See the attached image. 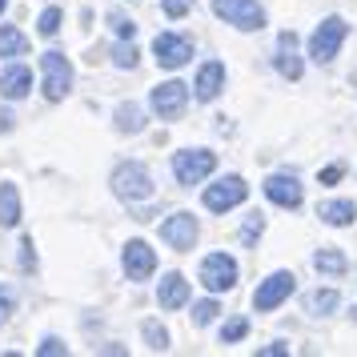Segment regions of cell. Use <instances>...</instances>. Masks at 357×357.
Segmentation results:
<instances>
[{"mask_svg":"<svg viewBox=\"0 0 357 357\" xmlns=\"http://www.w3.org/2000/svg\"><path fill=\"white\" fill-rule=\"evenodd\" d=\"M113 193L121 197V201H149V197H153V177H149V169L141 161L121 165L113 173Z\"/></svg>","mask_w":357,"mask_h":357,"instance_id":"2","label":"cell"},{"mask_svg":"<svg viewBox=\"0 0 357 357\" xmlns=\"http://www.w3.org/2000/svg\"><path fill=\"white\" fill-rule=\"evenodd\" d=\"M273 354H289V349H285L281 341H273V345H265V349H261V357H273Z\"/></svg>","mask_w":357,"mask_h":357,"instance_id":"36","label":"cell"},{"mask_svg":"<svg viewBox=\"0 0 357 357\" xmlns=\"http://www.w3.org/2000/svg\"><path fill=\"white\" fill-rule=\"evenodd\" d=\"M245 197H249V185H245L241 177H225V181H217V185L205 189V209L225 213V209H233V205H241Z\"/></svg>","mask_w":357,"mask_h":357,"instance_id":"9","label":"cell"},{"mask_svg":"<svg viewBox=\"0 0 357 357\" xmlns=\"http://www.w3.org/2000/svg\"><path fill=\"white\" fill-rule=\"evenodd\" d=\"M113 61H116V68H132L137 65V45L132 40H121L113 49Z\"/></svg>","mask_w":357,"mask_h":357,"instance_id":"26","label":"cell"},{"mask_svg":"<svg viewBox=\"0 0 357 357\" xmlns=\"http://www.w3.org/2000/svg\"><path fill=\"white\" fill-rule=\"evenodd\" d=\"M213 169H217V157H213L209 149H185V153L173 157V177L181 185H201Z\"/></svg>","mask_w":357,"mask_h":357,"instance_id":"4","label":"cell"},{"mask_svg":"<svg viewBox=\"0 0 357 357\" xmlns=\"http://www.w3.org/2000/svg\"><path fill=\"white\" fill-rule=\"evenodd\" d=\"M277 73L285 77V81H297L301 77V56H297V33H285L277 36Z\"/></svg>","mask_w":357,"mask_h":357,"instance_id":"14","label":"cell"},{"mask_svg":"<svg viewBox=\"0 0 357 357\" xmlns=\"http://www.w3.org/2000/svg\"><path fill=\"white\" fill-rule=\"evenodd\" d=\"M213 13L225 24H233V29H245V33L265 29V8L257 0H213Z\"/></svg>","mask_w":357,"mask_h":357,"instance_id":"1","label":"cell"},{"mask_svg":"<svg viewBox=\"0 0 357 357\" xmlns=\"http://www.w3.org/2000/svg\"><path fill=\"white\" fill-rule=\"evenodd\" d=\"M109 24H113V33L121 36V40H132V33H137V24H132L125 13H109Z\"/></svg>","mask_w":357,"mask_h":357,"instance_id":"28","label":"cell"},{"mask_svg":"<svg viewBox=\"0 0 357 357\" xmlns=\"http://www.w3.org/2000/svg\"><path fill=\"white\" fill-rule=\"evenodd\" d=\"M29 89H33V73L24 65H8L4 73H0V93L8 100H20V97H29Z\"/></svg>","mask_w":357,"mask_h":357,"instance_id":"17","label":"cell"},{"mask_svg":"<svg viewBox=\"0 0 357 357\" xmlns=\"http://www.w3.org/2000/svg\"><path fill=\"white\" fill-rule=\"evenodd\" d=\"M333 309H337V289H317L305 297V313H313V317H325Z\"/></svg>","mask_w":357,"mask_h":357,"instance_id":"21","label":"cell"},{"mask_svg":"<svg viewBox=\"0 0 357 357\" xmlns=\"http://www.w3.org/2000/svg\"><path fill=\"white\" fill-rule=\"evenodd\" d=\"M116 129H121V132H141V129H145L141 109H137V105H121V109H116Z\"/></svg>","mask_w":357,"mask_h":357,"instance_id":"23","label":"cell"},{"mask_svg":"<svg viewBox=\"0 0 357 357\" xmlns=\"http://www.w3.org/2000/svg\"><path fill=\"white\" fill-rule=\"evenodd\" d=\"M313 265H317V273L341 277V273H345V253H337V249H321V253L313 257Z\"/></svg>","mask_w":357,"mask_h":357,"instance_id":"22","label":"cell"},{"mask_svg":"<svg viewBox=\"0 0 357 357\" xmlns=\"http://www.w3.org/2000/svg\"><path fill=\"white\" fill-rule=\"evenodd\" d=\"M40 68H45V97L65 100L68 89H73V65L65 61V52H45L40 56Z\"/></svg>","mask_w":357,"mask_h":357,"instance_id":"6","label":"cell"},{"mask_svg":"<svg viewBox=\"0 0 357 357\" xmlns=\"http://www.w3.org/2000/svg\"><path fill=\"white\" fill-rule=\"evenodd\" d=\"M36 29H40V36H56L61 33V8H45Z\"/></svg>","mask_w":357,"mask_h":357,"instance_id":"27","label":"cell"},{"mask_svg":"<svg viewBox=\"0 0 357 357\" xmlns=\"http://www.w3.org/2000/svg\"><path fill=\"white\" fill-rule=\"evenodd\" d=\"M201 285L209 293H229L237 285V261L229 253H209L201 261Z\"/></svg>","mask_w":357,"mask_h":357,"instance_id":"5","label":"cell"},{"mask_svg":"<svg viewBox=\"0 0 357 357\" xmlns=\"http://www.w3.org/2000/svg\"><path fill=\"white\" fill-rule=\"evenodd\" d=\"M161 8H165V17H173V20H181L189 8H193V0H161Z\"/></svg>","mask_w":357,"mask_h":357,"instance_id":"32","label":"cell"},{"mask_svg":"<svg viewBox=\"0 0 357 357\" xmlns=\"http://www.w3.org/2000/svg\"><path fill=\"white\" fill-rule=\"evenodd\" d=\"M349 36V24L341 17H325L321 20V29L309 36V56L317 61V65H329L333 56H337V49H341V40Z\"/></svg>","mask_w":357,"mask_h":357,"instance_id":"3","label":"cell"},{"mask_svg":"<svg viewBox=\"0 0 357 357\" xmlns=\"http://www.w3.org/2000/svg\"><path fill=\"white\" fill-rule=\"evenodd\" d=\"M141 333H145V341H149V349H153V354H165V349H169V333H165L157 321H145V325H141Z\"/></svg>","mask_w":357,"mask_h":357,"instance_id":"24","label":"cell"},{"mask_svg":"<svg viewBox=\"0 0 357 357\" xmlns=\"http://www.w3.org/2000/svg\"><path fill=\"white\" fill-rule=\"evenodd\" d=\"M217 313H221L217 301H197V305H193V325H209Z\"/></svg>","mask_w":357,"mask_h":357,"instance_id":"30","label":"cell"},{"mask_svg":"<svg viewBox=\"0 0 357 357\" xmlns=\"http://www.w3.org/2000/svg\"><path fill=\"white\" fill-rule=\"evenodd\" d=\"M20 249H24V253H20V265H24V269H33V265H36V257H33V237H24V241H20Z\"/></svg>","mask_w":357,"mask_h":357,"instance_id":"35","label":"cell"},{"mask_svg":"<svg viewBox=\"0 0 357 357\" xmlns=\"http://www.w3.org/2000/svg\"><path fill=\"white\" fill-rule=\"evenodd\" d=\"M317 217H321L325 225H354L357 205L354 201H321L317 205Z\"/></svg>","mask_w":357,"mask_h":357,"instance_id":"18","label":"cell"},{"mask_svg":"<svg viewBox=\"0 0 357 357\" xmlns=\"http://www.w3.org/2000/svg\"><path fill=\"white\" fill-rule=\"evenodd\" d=\"M293 285H297V281H293V273L277 269L273 277H265V281L257 285V293H253V305H257L261 313H269V309H277L281 301H285V297H289Z\"/></svg>","mask_w":357,"mask_h":357,"instance_id":"10","label":"cell"},{"mask_svg":"<svg viewBox=\"0 0 357 357\" xmlns=\"http://www.w3.org/2000/svg\"><path fill=\"white\" fill-rule=\"evenodd\" d=\"M0 225L4 229H17L20 225V193H17V185H0Z\"/></svg>","mask_w":357,"mask_h":357,"instance_id":"19","label":"cell"},{"mask_svg":"<svg viewBox=\"0 0 357 357\" xmlns=\"http://www.w3.org/2000/svg\"><path fill=\"white\" fill-rule=\"evenodd\" d=\"M265 233V217L261 213H249V221L241 229V245H257V237Z\"/></svg>","mask_w":357,"mask_h":357,"instance_id":"25","label":"cell"},{"mask_svg":"<svg viewBox=\"0 0 357 357\" xmlns=\"http://www.w3.org/2000/svg\"><path fill=\"white\" fill-rule=\"evenodd\" d=\"M265 197H269L273 205H281V209H297V205H301V185H297V177L277 173V177L265 181Z\"/></svg>","mask_w":357,"mask_h":357,"instance_id":"13","label":"cell"},{"mask_svg":"<svg viewBox=\"0 0 357 357\" xmlns=\"http://www.w3.org/2000/svg\"><path fill=\"white\" fill-rule=\"evenodd\" d=\"M24 52H29V36L13 24H0V56H24Z\"/></svg>","mask_w":357,"mask_h":357,"instance_id":"20","label":"cell"},{"mask_svg":"<svg viewBox=\"0 0 357 357\" xmlns=\"http://www.w3.org/2000/svg\"><path fill=\"white\" fill-rule=\"evenodd\" d=\"M121 261H125V273H129V281H149V277H153V269H157V253H153L145 241H129Z\"/></svg>","mask_w":357,"mask_h":357,"instance_id":"12","label":"cell"},{"mask_svg":"<svg viewBox=\"0 0 357 357\" xmlns=\"http://www.w3.org/2000/svg\"><path fill=\"white\" fill-rule=\"evenodd\" d=\"M149 105H153V113L161 116V121H177V116L185 113V105H189V84H181V81L157 84L153 97H149Z\"/></svg>","mask_w":357,"mask_h":357,"instance_id":"7","label":"cell"},{"mask_svg":"<svg viewBox=\"0 0 357 357\" xmlns=\"http://www.w3.org/2000/svg\"><path fill=\"white\" fill-rule=\"evenodd\" d=\"M153 52H157V65L161 68H181V65H189V56H193V40L177 36V33H161L153 40Z\"/></svg>","mask_w":357,"mask_h":357,"instance_id":"8","label":"cell"},{"mask_svg":"<svg viewBox=\"0 0 357 357\" xmlns=\"http://www.w3.org/2000/svg\"><path fill=\"white\" fill-rule=\"evenodd\" d=\"M189 301V281L181 273H165L161 277V289H157V305L161 309H181Z\"/></svg>","mask_w":357,"mask_h":357,"instance_id":"16","label":"cell"},{"mask_svg":"<svg viewBox=\"0 0 357 357\" xmlns=\"http://www.w3.org/2000/svg\"><path fill=\"white\" fill-rule=\"evenodd\" d=\"M245 333H249V321H245V317H233V321L221 329V341H225V345H233V341H241Z\"/></svg>","mask_w":357,"mask_h":357,"instance_id":"29","label":"cell"},{"mask_svg":"<svg viewBox=\"0 0 357 357\" xmlns=\"http://www.w3.org/2000/svg\"><path fill=\"white\" fill-rule=\"evenodd\" d=\"M197 100H217V93L225 89V65L221 61H209V65H201L197 73Z\"/></svg>","mask_w":357,"mask_h":357,"instance_id":"15","label":"cell"},{"mask_svg":"<svg viewBox=\"0 0 357 357\" xmlns=\"http://www.w3.org/2000/svg\"><path fill=\"white\" fill-rule=\"evenodd\" d=\"M161 241H169L177 253L193 249L197 245V217L193 213H173V217L161 225Z\"/></svg>","mask_w":357,"mask_h":357,"instance_id":"11","label":"cell"},{"mask_svg":"<svg viewBox=\"0 0 357 357\" xmlns=\"http://www.w3.org/2000/svg\"><path fill=\"white\" fill-rule=\"evenodd\" d=\"M4 8H8V0H0V13H4Z\"/></svg>","mask_w":357,"mask_h":357,"instance_id":"38","label":"cell"},{"mask_svg":"<svg viewBox=\"0 0 357 357\" xmlns=\"http://www.w3.org/2000/svg\"><path fill=\"white\" fill-rule=\"evenodd\" d=\"M13 309H17V293L8 289V285H0V321H8Z\"/></svg>","mask_w":357,"mask_h":357,"instance_id":"31","label":"cell"},{"mask_svg":"<svg viewBox=\"0 0 357 357\" xmlns=\"http://www.w3.org/2000/svg\"><path fill=\"white\" fill-rule=\"evenodd\" d=\"M341 177H345V165H329V169L321 173V185H337Z\"/></svg>","mask_w":357,"mask_h":357,"instance_id":"34","label":"cell"},{"mask_svg":"<svg viewBox=\"0 0 357 357\" xmlns=\"http://www.w3.org/2000/svg\"><path fill=\"white\" fill-rule=\"evenodd\" d=\"M13 129V113H0V132H8Z\"/></svg>","mask_w":357,"mask_h":357,"instance_id":"37","label":"cell"},{"mask_svg":"<svg viewBox=\"0 0 357 357\" xmlns=\"http://www.w3.org/2000/svg\"><path fill=\"white\" fill-rule=\"evenodd\" d=\"M36 354H40V357H61V354H68V349H65V345H61L56 337H45V345H40Z\"/></svg>","mask_w":357,"mask_h":357,"instance_id":"33","label":"cell"}]
</instances>
